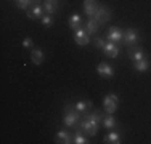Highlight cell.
Instances as JSON below:
<instances>
[{"mask_svg":"<svg viewBox=\"0 0 151 144\" xmlns=\"http://www.w3.org/2000/svg\"><path fill=\"white\" fill-rule=\"evenodd\" d=\"M23 46H24V48L32 46V40H31V38H24V40H23Z\"/></svg>","mask_w":151,"mask_h":144,"instance_id":"484cf974","label":"cell"},{"mask_svg":"<svg viewBox=\"0 0 151 144\" xmlns=\"http://www.w3.org/2000/svg\"><path fill=\"white\" fill-rule=\"evenodd\" d=\"M103 125H105V128H108V130H113L114 127H116V120H114L113 115L108 114L105 117V120H103Z\"/></svg>","mask_w":151,"mask_h":144,"instance_id":"ffe728a7","label":"cell"},{"mask_svg":"<svg viewBox=\"0 0 151 144\" xmlns=\"http://www.w3.org/2000/svg\"><path fill=\"white\" fill-rule=\"evenodd\" d=\"M74 42L77 43V45L81 46H85L88 42H90V37H88V32L85 31V29H77V31L74 32Z\"/></svg>","mask_w":151,"mask_h":144,"instance_id":"277c9868","label":"cell"},{"mask_svg":"<svg viewBox=\"0 0 151 144\" xmlns=\"http://www.w3.org/2000/svg\"><path fill=\"white\" fill-rule=\"evenodd\" d=\"M69 27L73 29V31H77V29L82 27V21H81V16H79V14H73V16L69 18Z\"/></svg>","mask_w":151,"mask_h":144,"instance_id":"9a60e30c","label":"cell"},{"mask_svg":"<svg viewBox=\"0 0 151 144\" xmlns=\"http://www.w3.org/2000/svg\"><path fill=\"white\" fill-rule=\"evenodd\" d=\"M98 125H100L98 122H95L93 118L87 117L85 120L81 122V130H82V131H85L88 136H95L96 131H98Z\"/></svg>","mask_w":151,"mask_h":144,"instance_id":"7a4b0ae2","label":"cell"},{"mask_svg":"<svg viewBox=\"0 0 151 144\" xmlns=\"http://www.w3.org/2000/svg\"><path fill=\"white\" fill-rule=\"evenodd\" d=\"M98 3H96V0H84V11L87 14L88 18H92L93 14L96 13V10H98Z\"/></svg>","mask_w":151,"mask_h":144,"instance_id":"9c48e42d","label":"cell"},{"mask_svg":"<svg viewBox=\"0 0 151 144\" xmlns=\"http://www.w3.org/2000/svg\"><path fill=\"white\" fill-rule=\"evenodd\" d=\"M129 56H130L134 61H140V59L145 58V53H143V50H140V48H132L130 46V50H129Z\"/></svg>","mask_w":151,"mask_h":144,"instance_id":"2e32d148","label":"cell"},{"mask_svg":"<svg viewBox=\"0 0 151 144\" xmlns=\"http://www.w3.org/2000/svg\"><path fill=\"white\" fill-rule=\"evenodd\" d=\"M92 18L100 24V26H101V24H105V23H108V21L111 19V10L108 8V6H105V5H100L98 10H96V13L93 14Z\"/></svg>","mask_w":151,"mask_h":144,"instance_id":"6da1fadb","label":"cell"},{"mask_svg":"<svg viewBox=\"0 0 151 144\" xmlns=\"http://www.w3.org/2000/svg\"><path fill=\"white\" fill-rule=\"evenodd\" d=\"M108 42H113V43H121L124 42V32L117 27H111L108 31V35H106Z\"/></svg>","mask_w":151,"mask_h":144,"instance_id":"5b68a950","label":"cell"},{"mask_svg":"<svg viewBox=\"0 0 151 144\" xmlns=\"http://www.w3.org/2000/svg\"><path fill=\"white\" fill-rule=\"evenodd\" d=\"M96 72H98L101 77H106V78H111L114 75V69L108 63H100L98 66H96Z\"/></svg>","mask_w":151,"mask_h":144,"instance_id":"ba28073f","label":"cell"},{"mask_svg":"<svg viewBox=\"0 0 151 144\" xmlns=\"http://www.w3.org/2000/svg\"><path fill=\"white\" fill-rule=\"evenodd\" d=\"M32 3H34V0H16V5L23 10H26L29 5H32Z\"/></svg>","mask_w":151,"mask_h":144,"instance_id":"603a6c76","label":"cell"},{"mask_svg":"<svg viewBox=\"0 0 151 144\" xmlns=\"http://www.w3.org/2000/svg\"><path fill=\"white\" fill-rule=\"evenodd\" d=\"M76 110H77L79 114H84L87 109H90L92 107V101H77V103L74 104Z\"/></svg>","mask_w":151,"mask_h":144,"instance_id":"5bb4252c","label":"cell"},{"mask_svg":"<svg viewBox=\"0 0 151 144\" xmlns=\"http://www.w3.org/2000/svg\"><path fill=\"white\" fill-rule=\"evenodd\" d=\"M138 34H137L135 29H127V31L124 32V43L127 46H132L135 45V43H138Z\"/></svg>","mask_w":151,"mask_h":144,"instance_id":"8992f818","label":"cell"},{"mask_svg":"<svg viewBox=\"0 0 151 144\" xmlns=\"http://www.w3.org/2000/svg\"><path fill=\"white\" fill-rule=\"evenodd\" d=\"M81 115L77 110H68L66 115H64V125L66 127H74L79 120H81Z\"/></svg>","mask_w":151,"mask_h":144,"instance_id":"52a82bcc","label":"cell"},{"mask_svg":"<svg viewBox=\"0 0 151 144\" xmlns=\"http://www.w3.org/2000/svg\"><path fill=\"white\" fill-rule=\"evenodd\" d=\"M98 27H100V24L96 23L93 18H90V19L87 21V24H85V31L88 32V35H90V34H95V32L98 31Z\"/></svg>","mask_w":151,"mask_h":144,"instance_id":"e0dca14e","label":"cell"},{"mask_svg":"<svg viewBox=\"0 0 151 144\" xmlns=\"http://www.w3.org/2000/svg\"><path fill=\"white\" fill-rule=\"evenodd\" d=\"M134 69H135V71H138V72H145V71H148V69H150V61L146 59V58H143V59H140V61H135Z\"/></svg>","mask_w":151,"mask_h":144,"instance_id":"4fadbf2b","label":"cell"},{"mask_svg":"<svg viewBox=\"0 0 151 144\" xmlns=\"http://www.w3.org/2000/svg\"><path fill=\"white\" fill-rule=\"evenodd\" d=\"M105 45H106V42L103 40V38H100V37L95 38V46H96V48H103Z\"/></svg>","mask_w":151,"mask_h":144,"instance_id":"d4e9b609","label":"cell"},{"mask_svg":"<svg viewBox=\"0 0 151 144\" xmlns=\"http://www.w3.org/2000/svg\"><path fill=\"white\" fill-rule=\"evenodd\" d=\"M103 51H105V55L109 56V58H117L119 56V46H117V43L108 42L106 45L103 46Z\"/></svg>","mask_w":151,"mask_h":144,"instance_id":"30bf717a","label":"cell"},{"mask_svg":"<svg viewBox=\"0 0 151 144\" xmlns=\"http://www.w3.org/2000/svg\"><path fill=\"white\" fill-rule=\"evenodd\" d=\"M58 8V0H45V11L48 14H53Z\"/></svg>","mask_w":151,"mask_h":144,"instance_id":"ac0fdd59","label":"cell"},{"mask_svg":"<svg viewBox=\"0 0 151 144\" xmlns=\"http://www.w3.org/2000/svg\"><path fill=\"white\" fill-rule=\"evenodd\" d=\"M74 143L76 144H85V143H88V141H87V138H85L81 131H76L74 133Z\"/></svg>","mask_w":151,"mask_h":144,"instance_id":"7402d4cb","label":"cell"},{"mask_svg":"<svg viewBox=\"0 0 151 144\" xmlns=\"http://www.w3.org/2000/svg\"><path fill=\"white\" fill-rule=\"evenodd\" d=\"M31 59H32V63H34L35 66H40L42 61H44V53H42V50L40 48H34V50H32Z\"/></svg>","mask_w":151,"mask_h":144,"instance_id":"7c38bea8","label":"cell"},{"mask_svg":"<svg viewBox=\"0 0 151 144\" xmlns=\"http://www.w3.org/2000/svg\"><path fill=\"white\" fill-rule=\"evenodd\" d=\"M117 103H119V98H117L116 95H108L106 98L103 99V106H105L106 114L113 115L114 112H116V109H117Z\"/></svg>","mask_w":151,"mask_h":144,"instance_id":"3957f363","label":"cell"},{"mask_svg":"<svg viewBox=\"0 0 151 144\" xmlns=\"http://www.w3.org/2000/svg\"><path fill=\"white\" fill-rule=\"evenodd\" d=\"M27 16L31 18V19H37V18H42V8L39 5H35L34 8H32L31 13H27Z\"/></svg>","mask_w":151,"mask_h":144,"instance_id":"44dd1931","label":"cell"},{"mask_svg":"<svg viewBox=\"0 0 151 144\" xmlns=\"http://www.w3.org/2000/svg\"><path fill=\"white\" fill-rule=\"evenodd\" d=\"M105 143H113V144H119L121 143V136L116 131H111L108 136H105Z\"/></svg>","mask_w":151,"mask_h":144,"instance_id":"d6986e66","label":"cell"},{"mask_svg":"<svg viewBox=\"0 0 151 144\" xmlns=\"http://www.w3.org/2000/svg\"><path fill=\"white\" fill-rule=\"evenodd\" d=\"M42 23H44V26L50 27L53 24V19H52V14H45V16H42Z\"/></svg>","mask_w":151,"mask_h":144,"instance_id":"cb8c5ba5","label":"cell"},{"mask_svg":"<svg viewBox=\"0 0 151 144\" xmlns=\"http://www.w3.org/2000/svg\"><path fill=\"white\" fill-rule=\"evenodd\" d=\"M56 143H63V144L74 143V135H71L68 131H58L56 133Z\"/></svg>","mask_w":151,"mask_h":144,"instance_id":"8fae6325","label":"cell"}]
</instances>
